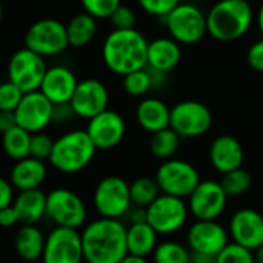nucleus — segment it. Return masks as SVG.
Here are the masks:
<instances>
[{"mask_svg":"<svg viewBox=\"0 0 263 263\" xmlns=\"http://www.w3.org/2000/svg\"><path fill=\"white\" fill-rule=\"evenodd\" d=\"M81 235L87 263H121L128 254L127 228L119 218L101 217L93 220Z\"/></svg>","mask_w":263,"mask_h":263,"instance_id":"1","label":"nucleus"},{"mask_svg":"<svg viewBox=\"0 0 263 263\" xmlns=\"http://www.w3.org/2000/svg\"><path fill=\"white\" fill-rule=\"evenodd\" d=\"M147 39L137 28H113L102 44V59L110 71L125 76L147 67Z\"/></svg>","mask_w":263,"mask_h":263,"instance_id":"2","label":"nucleus"},{"mask_svg":"<svg viewBox=\"0 0 263 263\" xmlns=\"http://www.w3.org/2000/svg\"><path fill=\"white\" fill-rule=\"evenodd\" d=\"M208 34L218 42H234L243 37L252 25L254 13L248 0H220L209 13Z\"/></svg>","mask_w":263,"mask_h":263,"instance_id":"3","label":"nucleus"},{"mask_svg":"<svg viewBox=\"0 0 263 263\" xmlns=\"http://www.w3.org/2000/svg\"><path fill=\"white\" fill-rule=\"evenodd\" d=\"M96 151L87 130H70L54 140L48 163L62 174H78L93 161Z\"/></svg>","mask_w":263,"mask_h":263,"instance_id":"4","label":"nucleus"},{"mask_svg":"<svg viewBox=\"0 0 263 263\" xmlns=\"http://www.w3.org/2000/svg\"><path fill=\"white\" fill-rule=\"evenodd\" d=\"M164 21L171 37L181 45H194L208 33L206 14L192 4L177 5Z\"/></svg>","mask_w":263,"mask_h":263,"instance_id":"5","label":"nucleus"},{"mask_svg":"<svg viewBox=\"0 0 263 263\" xmlns=\"http://www.w3.org/2000/svg\"><path fill=\"white\" fill-rule=\"evenodd\" d=\"M93 204L101 217H124L134 204L130 197V184L118 175H108L102 178L95 187Z\"/></svg>","mask_w":263,"mask_h":263,"instance_id":"6","label":"nucleus"},{"mask_svg":"<svg viewBox=\"0 0 263 263\" xmlns=\"http://www.w3.org/2000/svg\"><path fill=\"white\" fill-rule=\"evenodd\" d=\"M25 47L44 58L58 56L70 47L67 27L56 19H41L27 30Z\"/></svg>","mask_w":263,"mask_h":263,"instance_id":"7","label":"nucleus"},{"mask_svg":"<svg viewBox=\"0 0 263 263\" xmlns=\"http://www.w3.org/2000/svg\"><path fill=\"white\" fill-rule=\"evenodd\" d=\"M146 214L147 223L160 235H171L186 224L189 206L184 198L161 194L154 203L146 208Z\"/></svg>","mask_w":263,"mask_h":263,"instance_id":"8","label":"nucleus"},{"mask_svg":"<svg viewBox=\"0 0 263 263\" xmlns=\"http://www.w3.org/2000/svg\"><path fill=\"white\" fill-rule=\"evenodd\" d=\"M163 194H169L180 198H187L198 186V171L184 160L169 158L161 163L155 175Z\"/></svg>","mask_w":263,"mask_h":263,"instance_id":"9","label":"nucleus"},{"mask_svg":"<svg viewBox=\"0 0 263 263\" xmlns=\"http://www.w3.org/2000/svg\"><path fill=\"white\" fill-rule=\"evenodd\" d=\"M47 70L45 58L25 47L11 56L7 73L13 84H16L24 93H30L41 88Z\"/></svg>","mask_w":263,"mask_h":263,"instance_id":"10","label":"nucleus"},{"mask_svg":"<svg viewBox=\"0 0 263 263\" xmlns=\"http://www.w3.org/2000/svg\"><path fill=\"white\" fill-rule=\"evenodd\" d=\"M47 217L56 226L79 229L87 220V206L76 192L58 187L47 194Z\"/></svg>","mask_w":263,"mask_h":263,"instance_id":"11","label":"nucleus"},{"mask_svg":"<svg viewBox=\"0 0 263 263\" xmlns=\"http://www.w3.org/2000/svg\"><path fill=\"white\" fill-rule=\"evenodd\" d=\"M211 125L212 113L200 101H181L171 108V127L181 138L201 137Z\"/></svg>","mask_w":263,"mask_h":263,"instance_id":"12","label":"nucleus"},{"mask_svg":"<svg viewBox=\"0 0 263 263\" xmlns=\"http://www.w3.org/2000/svg\"><path fill=\"white\" fill-rule=\"evenodd\" d=\"M82 235L74 228L56 226L45 238L42 261L45 263H82Z\"/></svg>","mask_w":263,"mask_h":263,"instance_id":"13","label":"nucleus"},{"mask_svg":"<svg viewBox=\"0 0 263 263\" xmlns=\"http://www.w3.org/2000/svg\"><path fill=\"white\" fill-rule=\"evenodd\" d=\"M228 194L220 181H200L194 192L187 197L189 212L197 220H217L226 209Z\"/></svg>","mask_w":263,"mask_h":263,"instance_id":"14","label":"nucleus"},{"mask_svg":"<svg viewBox=\"0 0 263 263\" xmlns=\"http://www.w3.org/2000/svg\"><path fill=\"white\" fill-rule=\"evenodd\" d=\"M54 104L41 91L24 93V98L14 110L17 125L28 130L30 134L44 132L53 122Z\"/></svg>","mask_w":263,"mask_h":263,"instance_id":"15","label":"nucleus"},{"mask_svg":"<svg viewBox=\"0 0 263 263\" xmlns=\"http://www.w3.org/2000/svg\"><path fill=\"white\" fill-rule=\"evenodd\" d=\"M87 134L98 151H110L116 147L125 135V122L115 110H104L88 119Z\"/></svg>","mask_w":263,"mask_h":263,"instance_id":"16","label":"nucleus"},{"mask_svg":"<svg viewBox=\"0 0 263 263\" xmlns=\"http://www.w3.org/2000/svg\"><path fill=\"white\" fill-rule=\"evenodd\" d=\"M229 243V231L217 220H197L187 229V246L192 252L217 254Z\"/></svg>","mask_w":263,"mask_h":263,"instance_id":"17","label":"nucleus"},{"mask_svg":"<svg viewBox=\"0 0 263 263\" xmlns=\"http://www.w3.org/2000/svg\"><path fill=\"white\" fill-rule=\"evenodd\" d=\"M228 231L232 241L254 251L263 245V215L255 209H238L231 217Z\"/></svg>","mask_w":263,"mask_h":263,"instance_id":"18","label":"nucleus"},{"mask_svg":"<svg viewBox=\"0 0 263 263\" xmlns=\"http://www.w3.org/2000/svg\"><path fill=\"white\" fill-rule=\"evenodd\" d=\"M70 104L76 116L88 121L101 111L107 110L108 90L98 79H84L78 84Z\"/></svg>","mask_w":263,"mask_h":263,"instance_id":"19","label":"nucleus"},{"mask_svg":"<svg viewBox=\"0 0 263 263\" xmlns=\"http://www.w3.org/2000/svg\"><path fill=\"white\" fill-rule=\"evenodd\" d=\"M78 84L79 81L76 79V74L68 67L53 65L48 67L39 90L56 105L70 102Z\"/></svg>","mask_w":263,"mask_h":263,"instance_id":"20","label":"nucleus"},{"mask_svg":"<svg viewBox=\"0 0 263 263\" xmlns=\"http://www.w3.org/2000/svg\"><path fill=\"white\" fill-rule=\"evenodd\" d=\"M243 147L232 135L217 137L209 147V161L220 174H226L243 164Z\"/></svg>","mask_w":263,"mask_h":263,"instance_id":"21","label":"nucleus"},{"mask_svg":"<svg viewBox=\"0 0 263 263\" xmlns=\"http://www.w3.org/2000/svg\"><path fill=\"white\" fill-rule=\"evenodd\" d=\"M181 44L172 37H157L149 42L147 67L157 71L169 73L181 61Z\"/></svg>","mask_w":263,"mask_h":263,"instance_id":"22","label":"nucleus"},{"mask_svg":"<svg viewBox=\"0 0 263 263\" xmlns=\"http://www.w3.org/2000/svg\"><path fill=\"white\" fill-rule=\"evenodd\" d=\"M47 175H48V169L45 161L33 157H27L24 160L16 161L10 174V181L17 191L37 189L42 186Z\"/></svg>","mask_w":263,"mask_h":263,"instance_id":"23","label":"nucleus"},{"mask_svg":"<svg viewBox=\"0 0 263 263\" xmlns=\"http://www.w3.org/2000/svg\"><path fill=\"white\" fill-rule=\"evenodd\" d=\"M13 206L17 212L19 223L36 224L47 215V195L39 187L19 191Z\"/></svg>","mask_w":263,"mask_h":263,"instance_id":"24","label":"nucleus"},{"mask_svg":"<svg viewBox=\"0 0 263 263\" xmlns=\"http://www.w3.org/2000/svg\"><path fill=\"white\" fill-rule=\"evenodd\" d=\"M137 121L149 134L171 127V108L157 98L143 99L137 107Z\"/></svg>","mask_w":263,"mask_h":263,"instance_id":"25","label":"nucleus"},{"mask_svg":"<svg viewBox=\"0 0 263 263\" xmlns=\"http://www.w3.org/2000/svg\"><path fill=\"white\" fill-rule=\"evenodd\" d=\"M158 232L147 223H130L127 228V251L130 255L147 257L158 245Z\"/></svg>","mask_w":263,"mask_h":263,"instance_id":"26","label":"nucleus"},{"mask_svg":"<svg viewBox=\"0 0 263 263\" xmlns=\"http://www.w3.org/2000/svg\"><path fill=\"white\" fill-rule=\"evenodd\" d=\"M45 238L47 237L36 224H24L14 238L16 252L27 261H37L42 258Z\"/></svg>","mask_w":263,"mask_h":263,"instance_id":"27","label":"nucleus"},{"mask_svg":"<svg viewBox=\"0 0 263 263\" xmlns=\"http://www.w3.org/2000/svg\"><path fill=\"white\" fill-rule=\"evenodd\" d=\"M96 21L98 19H95L93 16H90L85 11L71 17L70 22L65 25L70 47L81 48V47L88 45L95 39L96 31H98Z\"/></svg>","mask_w":263,"mask_h":263,"instance_id":"28","label":"nucleus"},{"mask_svg":"<svg viewBox=\"0 0 263 263\" xmlns=\"http://www.w3.org/2000/svg\"><path fill=\"white\" fill-rule=\"evenodd\" d=\"M30 141L31 134L21 125H16L2 134V149L14 161L30 157Z\"/></svg>","mask_w":263,"mask_h":263,"instance_id":"29","label":"nucleus"},{"mask_svg":"<svg viewBox=\"0 0 263 263\" xmlns=\"http://www.w3.org/2000/svg\"><path fill=\"white\" fill-rule=\"evenodd\" d=\"M180 141H181V137L177 134V132L172 127H166L160 132L152 134L149 147H151V152L154 157L164 161V160L175 157V154L178 152V147H180Z\"/></svg>","mask_w":263,"mask_h":263,"instance_id":"30","label":"nucleus"},{"mask_svg":"<svg viewBox=\"0 0 263 263\" xmlns=\"http://www.w3.org/2000/svg\"><path fill=\"white\" fill-rule=\"evenodd\" d=\"M163 192L160 189L157 178L141 177L130 184V197H132V203H134L135 206L147 208Z\"/></svg>","mask_w":263,"mask_h":263,"instance_id":"31","label":"nucleus"},{"mask_svg":"<svg viewBox=\"0 0 263 263\" xmlns=\"http://www.w3.org/2000/svg\"><path fill=\"white\" fill-rule=\"evenodd\" d=\"M154 263H191V249L180 241L166 240L157 245Z\"/></svg>","mask_w":263,"mask_h":263,"instance_id":"32","label":"nucleus"},{"mask_svg":"<svg viewBox=\"0 0 263 263\" xmlns=\"http://www.w3.org/2000/svg\"><path fill=\"white\" fill-rule=\"evenodd\" d=\"M122 87L130 96H144L154 88V78L149 67L130 71L122 79Z\"/></svg>","mask_w":263,"mask_h":263,"instance_id":"33","label":"nucleus"},{"mask_svg":"<svg viewBox=\"0 0 263 263\" xmlns=\"http://www.w3.org/2000/svg\"><path fill=\"white\" fill-rule=\"evenodd\" d=\"M220 183H221L224 192L228 194V197H240L249 191V187L252 184V177L246 169L237 167L234 171L223 174V178Z\"/></svg>","mask_w":263,"mask_h":263,"instance_id":"34","label":"nucleus"},{"mask_svg":"<svg viewBox=\"0 0 263 263\" xmlns=\"http://www.w3.org/2000/svg\"><path fill=\"white\" fill-rule=\"evenodd\" d=\"M215 263H255L254 251H251L235 241H229L217 254Z\"/></svg>","mask_w":263,"mask_h":263,"instance_id":"35","label":"nucleus"},{"mask_svg":"<svg viewBox=\"0 0 263 263\" xmlns=\"http://www.w3.org/2000/svg\"><path fill=\"white\" fill-rule=\"evenodd\" d=\"M85 13L95 19H110L115 10L121 5V0H81Z\"/></svg>","mask_w":263,"mask_h":263,"instance_id":"36","label":"nucleus"},{"mask_svg":"<svg viewBox=\"0 0 263 263\" xmlns=\"http://www.w3.org/2000/svg\"><path fill=\"white\" fill-rule=\"evenodd\" d=\"M24 98V91L10 79L0 82V110L14 111Z\"/></svg>","mask_w":263,"mask_h":263,"instance_id":"37","label":"nucleus"},{"mask_svg":"<svg viewBox=\"0 0 263 263\" xmlns=\"http://www.w3.org/2000/svg\"><path fill=\"white\" fill-rule=\"evenodd\" d=\"M54 140L44 134V132H37V134H31V141H30V157L48 161L50 155L53 152Z\"/></svg>","mask_w":263,"mask_h":263,"instance_id":"38","label":"nucleus"},{"mask_svg":"<svg viewBox=\"0 0 263 263\" xmlns=\"http://www.w3.org/2000/svg\"><path fill=\"white\" fill-rule=\"evenodd\" d=\"M138 4L147 14L166 17L177 5L181 4V0H138Z\"/></svg>","mask_w":263,"mask_h":263,"instance_id":"39","label":"nucleus"},{"mask_svg":"<svg viewBox=\"0 0 263 263\" xmlns=\"http://www.w3.org/2000/svg\"><path fill=\"white\" fill-rule=\"evenodd\" d=\"M110 22L115 30H130L137 25V14L130 7L119 5L110 16Z\"/></svg>","mask_w":263,"mask_h":263,"instance_id":"40","label":"nucleus"},{"mask_svg":"<svg viewBox=\"0 0 263 263\" xmlns=\"http://www.w3.org/2000/svg\"><path fill=\"white\" fill-rule=\"evenodd\" d=\"M246 61L249 67L255 71L263 73V39L254 42L246 53Z\"/></svg>","mask_w":263,"mask_h":263,"instance_id":"41","label":"nucleus"},{"mask_svg":"<svg viewBox=\"0 0 263 263\" xmlns=\"http://www.w3.org/2000/svg\"><path fill=\"white\" fill-rule=\"evenodd\" d=\"M14 186L11 181H8L7 178L0 177V209H4L7 206H11L14 201Z\"/></svg>","mask_w":263,"mask_h":263,"instance_id":"42","label":"nucleus"},{"mask_svg":"<svg viewBox=\"0 0 263 263\" xmlns=\"http://www.w3.org/2000/svg\"><path fill=\"white\" fill-rule=\"evenodd\" d=\"M76 113L71 107L70 102H65V104H56L54 105V110H53V122H58V124H62V122H67L70 121L71 118H74Z\"/></svg>","mask_w":263,"mask_h":263,"instance_id":"43","label":"nucleus"},{"mask_svg":"<svg viewBox=\"0 0 263 263\" xmlns=\"http://www.w3.org/2000/svg\"><path fill=\"white\" fill-rule=\"evenodd\" d=\"M17 223H19V217H17V212H16L13 204L0 209V226L2 228H13Z\"/></svg>","mask_w":263,"mask_h":263,"instance_id":"44","label":"nucleus"},{"mask_svg":"<svg viewBox=\"0 0 263 263\" xmlns=\"http://www.w3.org/2000/svg\"><path fill=\"white\" fill-rule=\"evenodd\" d=\"M16 125H17V119L14 111L0 110V134H5V132L11 130Z\"/></svg>","mask_w":263,"mask_h":263,"instance_id":"45","label":"nucleus"},{"mask_svg":"<svg viewBox=\"0 0 263 263\" xmlns=\"http://www.w3.org/2000/svg\"><path fill=\"white\" fill-rule=\"evenodd\" d=\"M191 263H215V257L209 254H200L191 251Z\"/></svg>","mask_w":263,"mask_h":263,"instance_id":"46","label":"nucleus"},{"mask_svg":"<svg viewBox=\"0 0 263 263\" xmlns=\"http://www.w3.org/2000/svg\"><path fill=\"white\" fill-rule=\"evenodd\" d=\"M121 263H151V261L147 260V257H140V255H130V254H127L122 258Z\"/></svg>","mask_w":263,"mask_h":263,"instance_id":"47","label":"nucleus"},{"mask_svg":"<svg viewBox=\"0 0 263 263\" xmlns=\"http://www.w3.org/2000/svg\"><path fill=\"white\" fill-rule=\"evenodd\" d=\"M255 22H257L258 31H260L261 36H263V5L258 8V11H257V14H255Z\"/></svg>","mask_w":263,"mask_h":263,"instance_id":"48","label":"nucleus"},{"mask_svg":"<svg viewBox=\"0 0 263 263\" xmlns=\"http://www.w3.org/2000/svg\"><path fill=\"white\" fill-rule=\"evenodd\" d=\"M254 261L255 263H263V245L254 249Z\"/></svg>","mask_w":263,"mask_h":263,"instance_id":"49","label":"nucleus"},{"mask_svg":"<svg viewBox=\"0 0 263 263\" xmlns=\"http://www.w3.org/2000/svg\"><path fill=\"white\" fill-rule=\"evenodd\" d=\"M2 19H4V8L0 5V22H2Z\"/></svg>","mask_w":263,"mask_h":263,"instance_id":"50","label":"nucleus"},{"mask_svg":"<svg viewBox=\"0 0 263 263\" xmlns=\"http://www.w3.org/2000/svg\"><path fill=\"white\" fill-rule=\"evenodd\" d=\"M37 263H45V261H37Z\"/></svg>","mask_w":263,"mask_h":263,"instance_id":"51","label":"nucleus"},{"mask_svg":"<svg viewBox=\"0 0 263 263\" xmlns=\"http://www.w3.org/2000/svg\"><path fill=\"white\" fill-rule=\"evenodd\" d=\"M0 82H2V81H0Z\"/></svg>","mask_w":263,"mask_h":263,"instance_id":"52","label":"nucleus"}]
</instances>
